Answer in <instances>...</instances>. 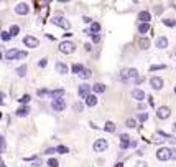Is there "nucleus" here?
<instances>
[{
	"label": "nucleus",
	"mask_w": 176,
	"mask_h": 167,
	"mask_svg": "<svg viewBox=\"0 0 176 167\" xmlns=\"http://www.w3.org/2000/svg\"><path fill=\"white\" fill-rule=\"evenodd\" d=\"M74 50H76V46H74L73 42H63L59 43V51L64 55H69V53H74Z\"/></svg>",
	"instance_id": "f257e3e1"
},
{
	"label": "nucleus",
	"mask_w": 176,
	"mask_h": 167,
	"mask_svg": "<svg viewBox=\"0 0 176 167\" xmlns=\"http://www.w3.org/2000/svg\"><path fill=\"white\" fill-rule=\"evenodd\" d=\"M169 154H171V149L169 147H160L156 151V159L158 160H169Z\"/></svg>",
	"instance_id": "f03ea898"
},
{
	"label": "nucleus",
	"mask_w": 176,
	"mask_h": 167,
	"mask_svg": "<svg viewBox=\"0 0 176 167\" xmlns=\"http://www.w3.org/2000/svg\"><path fill=\"white\" fill-rule=\"evenodd\" d=\"M54 23V25H58V27H61V28H64V30H67L71 27V23L66 20V18H63V17H53V20H51Z\"/></svg>",
	"instance_id": "7ed1b4c3"
},
{
	"label": "nucleus",
	"mask_w": 176,
	"mask_h": 167,
	"mask_svg": "<svg viewBox=\"0 0 176 167\" xmlns=\"http://www.w3.org/2000/svg\"><path fill=\"white\" fill-rule=\"evenodd\" d=\"M156 116H158V119H168L169 116H171V109L166 106H161L156 109Z\"/></svg>",
	"instance_id": "20e7f679"
},
{
	"label": "nucleus",
	"mask_w": 176,
	"mask_h": 167,
	"mask_svg": "<svg viewBox=\"0 0 176 167\" xmlns=\"http://www.w3.org/2000/svg\"><path fill=\"white\" fill-rule=\"evenodd\" d=\"M107 146H109V144H107L106 139H97V141L94 142V151L95 152H104V151L107 149Z\"/></svg>",
	"instance_id": "39448f33"
},
{
	"label": "nucleus",
	"mask_w": 176,
	"mask_h": 167,
	"mask_svg": "<svg viewBox=\"0 0 176 167\" xmlns=\"http://www.w3.org/2000/svg\"><path fill=\"white\" fill-rule=\"evenodd\" d=\"M23 43L28 46V48H36V46H40V40L35 38V36H30V35L23 38Z\"/></svg>",
	"instance_id": "423d86ee"
},
{
	"label": "nucleus",
	"mask_w": 176,
	"mask_h": 167,
	"mask_svg": "<svg viewBox=\"0 0 176 167\" xmlns=\"http://www.w3.org/2000/svg\"><path fill=\"white\" fill-rule=\"evenodd\" d=\"M78 93H79V96H81L82 99H86V98H87L89 94H91V86H89L87 83H82V85L79 86Z\"/></svg>",
	"instance_id": "0eeeda50"
},
{
	"label": "nucleus",
	"mask_w": 176,
	"mask_h": 167,
	"mask_svg": "<svg viewBox=\"0 0 176 167\" xmlns=\"http://www.w3.org/2000/svg\"><path fill=\"white\" fill-rule=\"evenodd\" d=\"M130 147V136L128 134H120V149L127 151Z\"/></svg>",
	"instance_id": "6e6552de"
},
{
	"label": "nucleus",
	"mask_w": 176,
	"mask_h": 167,
	"mask_svg": "<svg viewBox=\"0 0 176 167\" xmlns=\"http://www.w3.org/2000/svg\"><path fill=\"white\" fill-rule=\"evenodd\" d=\"M51 108H53L54 111H58V113H61V111H64V108H66V103H64V99H53Z\"/></svg>",
	"instance_id": "1a4fd4ad"
},
{
	"label": "nucleus",
	"mask_w": 176,
	"mask_h": 167,
	"mask_svg": "<svg viewBox=\"0 0 176 167\" xmlns=\"http://www.w3.org/2000/svg\"><path fill=\"white\" fill-rule=\"evenodd\" d=\"M15 12H17L18 15H26L30 12V7H28V4L21 2V4H18L17 7H15Z\"/></svg>",
	"instance_id": "9d476101"
},
{
	"label": "nucleus",
	"mask_w": 176,
	"mask_h": 167,
	"mask_svg": "<svg viewBox=\"0 0 176 167\" xmlns=\"http://www.w3.org/2000/svg\"><path fill=\"white\" fill-rule=\"evenodd\" d=\"M150 85H152L153 89H161L163 88V79L160 78V76H153V78L150 79Z\"/></svg>",
	"instance_id": "9b49d317"
},
{
	"label": "nucleus",
	"mask_w": 176,
	"mask_h": 167,
	"mask_svg": "<svg viewBox=\"0 0 176 167\" xmlns=\"http://www.w3.org/2000/svg\"><path fill=\"white\" fill-rule=\"evenodd\" d=\"M130 96L133 98V99H137V101H143L145 99V93L142 91V89H138V88H135V89H132V93H130Z\"/></svg>",
	"instance_id": "f8f14e48"
},
{
	"label": "nucleus",
	"mask_w": 176,
	"mask_h": 167,
	"mask_svg": "<svg viewBox=\"0 0 176 167\" xmlns=\"http://www.w3.org/2000/svg\"><path fill=\"white\" fill-rule=\"evenodd\" d=\"M155 46L160 48V50H165L166 46H168V38H165V36H158L156 42H155Z\"/></svg>",
	"instance_id": "ddd939ff"
},
{
	"label": "nucleus",
	"mask_w": 176,
	"mask_h": 167,
	"mask_svg": "<svg viewBox=\"0 0 176 167\" xmlns=\"http://www.w3.org/2000/svg\"><path fill=\"white\" fill-rule=\"evenodd\" d=\"M49 96L53 98V99H63V96H64V89H63V88L53 89V91H49Z\"/></svg>",
	"instance_id": "4468645a"
},
{
	"label": "nucleus",
	"mask_w": 176,
	"mask_h": 167,
	"mask_svg": "<svg viewBox=\"0 0 176 167\" xmlns=\"http://www.w3.org/2000/svg\"><path fill=\"white\" fill-rule=\"evenodd\" d=\"M138 20H140V23H148V22L152 20V15H150V12L143 10L138 13Z\"/></svg>",
	"instance_id": "2eb2a0df"
},
{
	"label": "nucleus",
	"mask_w": 176,
	"mask_h": 167,
	"mask_svg": "<svg viewBox=\"0 0 176 167\" xmlns=\"http://www.w3.org/2000/svg\"><path fill=\"white\" fill-rule=\"evenodd\" d=\"M84 103H86V106H89V108L95 106V104H97V96H95V94H89L84 99Z\"/></svg>",
	"instance_id": "dca6fc26"
},
{
	"label": "nucleus",
	"mask_w": 176,
	"mask_h": 167,
	"mask_svg": "<svg viewBox=\"0 0 176 167\" xmlns=\"http://www.w3.org/2000/svg\"><path fill=\"white\" fill-rule=\"evenodd\" d=\"M91 89L94 91V94H102V93L106 91V85H102V83H95Z\"/></svg>",
	"instance_id": "f3484780"
},
{
	"label": "nucleus",
	"mask_w": 176,
	"mask_h": 167,
	"mask_svg": "<svg viewBox=\"0 0 176 167\" xmlns=\"http://www.w3.org/2000/svg\"><path fill=\"white\" fill-rule=\"evenodd\" d=\"M100 32V23H97V22H92L91 23V30L87 32V35H95V33Z\"/></svg>",
	"instance_id": "a211bd4d"
},
{
	"label": "nucleus",
	"mask_w": 176,
	"mask_h": 167,
	"mask_svg": "<svg viewBox=\"0 0 176 167\" xmlns=\"http://www.w3.org/2000/svg\"><path fill=\"white\" fill-rule=\"evenodd\" d=\"M28 113H30V108L28 106H21V108H18L17 109V116L18 117H25V116H28Z\"/></svg>",
	"instance_id": "6ab92c4d"
},
{
	"label": "nucleus",
	"mask_w": 176,
	"mask_h": 167,
	"mask_svg": "<svg viewBox=\"0 0 176 167\" xmlns=\"http://www.w3.org/2000/svg\"><path fill=\"white\" fill-rule=\"evenodd\" d=\"M18 51H20V50L12 48V50H8L7 53H5V58H7V60H15V58H17V55H18Z\"/></svg>",
	"instance_id": "aec40b11"
},
{
	"label": "nucleus",
	"mask_w": 176,
	"mask_h": 167,
	"mask_svg": "<svg viewBox=\"0 0 176 167\" xmlns=\"http://www.w3.org/2000/svg\"><path fill=\"white\" fill-rule=\"evenodd\" d=\"M56 71L59 73V75H66V73H67V66L64 63H59V61H58V63H56Z\"/></svg>",
	"instance_id": "412c9836"
},
{
	"label": "nucleus",
	"mask_w": 176,
	"mask_h": 167,
	"mask_svg": "<svg viewBox=\"0 0 176 167\" xmlns=\"http://www.w3.org/2000/svg\"><path fill=\"white\" fill-rule=\"evenodd\" d=\"M150 32V23H140L138 25V33H142V35H145V33Z\"/></svg>",
	"instance_id": "4be33fe9"
},
{
	"label": "nucleus",
	"mask_w": 176,
	"mask_h": 167,
	"mask_svg": "<svg viewBox=\"0 0 176 167\" xmlns=\"http://www.w3.org/2000/svg\"><path fill=\"white\" fill-rule=\"evenodd\" d=\"M138 46H140L142 50H147L148 46H150V40L148 38H140L138 40Z\"/></svg>",
	"instance_id": "5701e85b"
},
{
	"label": "nucleus",
	"mask_w": 176,
	"mask_h": 167,
	"mask_svg": "<svg viewBox=\"0 0 176 167\" xmlns=\"http://www.w3.org/2000/svg\"><path fill=\"white\" fill-rule=\"evenodd\" d=\"M91 76H92L91 70H86V68H84V70H82V71H81V73H79V78L86 79V81H87V79H89V78H91Z\"/></svg>",
	"instance_id": "b1692460"
},
{
	"label": "nucleus",
	"mask_w": 176,
	"mask_h": 167,
	"mask_svg": "<svg viewBox=\"0 0 176 167\" xmlns=\"http://www.w3.org/2000/svg\"><path fill=\"white\" fill-rule=\"evenodd\" d=\"M104 129H106L107 132H115V131H117V126L114 124L112 121H107V122H106V128H104Z\"/></svg>",
	"instance_id": "393cba45"
},
{
	"label": "nucleus",
	"mask_w": 176,
	"mask_h": 167,
	"mask_svg": "<svg viewBox=\"0 0 176 167\" xmlns=\"http://www.w3.org/2000/svg\"><path fill=\"white\" fill-rule=\"evenodd\" d=\"M127 78H128V79H130V78L137 79V78H138V71L135 70V68H130V70H127Z\"/></svg>",
	"instance_id": "a878e982"
},
{
	"label": "nucleus",
	"mask_w": 176,
	"mask_h": 167,
	"mask_svg": "<svg viewBox=\"0 0 176 167\" xmlns=\"http://www.w3.org/2000/svg\"><path fill=\"white\" fill-rule=\"evenodd\" d=\"M163 25L173 28V27H176V20H175V18H163Z\"/></svg>",
	"instance_id": "bb28decb"
},
{
	"label": "nucleus",
	"mask_w": 176,
	"mask_h": 167,
	"mask_svg": "<svg viewBox=\"0 0 176 167\" xmlns=\"http://www.w3.org/2000/svg\"><path fill=\"white\" fill-rule=\"evenodd\" d=\"M8 33H10L12 36L20 35V27H18V25H12V27H10V30H8Z\"/></svg>",
	"instance_id": "cd10ccee"
},
{
	"label": "nucleus",
	"mask_w": 176,
	"mask_h": 167,
	"mask_svg": "<svg viewBox=\"0 0 176 167\" xmlns=\"http://www.w3.org/2000/svg\"><path fill=\"white\" fill-rule=\"evenodd\" d=\"M82 70H84V66H82V65H79V63H76V65H73V66H71V71H73V73H76V75H79Z\"/></svg>",
	"instance_id": "c85d7f7f"
},
{
	"label": "nucleus",
	"mask_w": 176,
	"mask_h": 167,
	"mask_svg": "<svg viewBox=\"0 0 176 167\" xmlns=\"http://www.w3.org/2000/svg\"><path fill=\"white\" fill-rule=\"evenodd\" d=\"M17 75L20 76V78H23V76L26 75V65H21V66L17 68Z\"/></svg>",
	"instance_id": "c756f323"
},
{
	"label": "nucleus",
	"mask_w": 176,
	"mask_h": 167,
	"mask_svg": "<svg viewBox=\"0 0 176 167\" xmlns=\"http://www.w3.org/2000/svg\"><path fill=\"white\" fill-rule=\"evenodd\" d=\"M7 151V142H5L4 136H0V154H4Z\"/></svg>",
	"instance_id": "7c9ffc66"
},
{
	"label": "nucleus",
	"mask_w": 176,
	"mask_h": 167,
	"mask_svg": "<svg viewBox=\"0 0 176 167\" xmlns=\"http://www.w3.org/2000/svg\"><path fill=\"white\" fill-rule=\"evenodd\" d=\"M36 94H38L40 98L49 96V89H46V88H41V89H38V91H36Z\"/></svg>",
	"instance_id": "2f4dec72"
},
{
	"label": "nucleus",
	"mask_w": 176,
	"mask_h": 167,
	"mask_svg": "<svg viewBox=\"0 0 176 167\" xmlns=\"http://www.w3.org/2000/svg\"><path fill=\"white\" fill-rule=\"evenodd\" d=\"M30 99H32V96H30V94H23V96L18 99V103H20V104H28Z\"/></svg>",
	"instance_id": "473e14b6"
},
{
	"label": "nucleus",
	"mask_w": 176,
	"mask_h": 167,
	"mask_svg": "<svg viewBox=\"0 0 176 167\" xmlns=\"http://www.w3.org/2000/svg\"><path fill=\"white\" fill-rule=\"evenodd\" d=\"M0 36H2L4 42H10V40H12V35L8 32H2V33H0Z\"/></svg>",
	"instance_id": "72a5a7b5"
},
{
	"label": "nucleus",
	"mask_w": 176,
	"mask_h": 167,
	"mask_svg": "<svg viewBox=\"0 0 176 167\" xmlns=\"http://www.w3.org/2000/svg\"><path fill=\"white\" fill-rule=\"evenodd\" d=\"M46 166L48 167H59V162H58L56 159H49L48 162H46Z\"/></svg>",
	"instance_id": "f704fd0d"
},
{
	"label": "nucleus",
	"mask_w": 176,
	"mask_h": 167,
	"mask_svg": "<svg viewBox=\"0 0 176 167\" xmlns=\"http://www.w3.org/2000/svg\"><path fill=\"white\" fill-rule=\"evenodd\" d=\"M56 152H59V154H67V152H69V149H67L66 146H58V147H56Z\"/></svg>",
	"instance_id": "c9c22d12"
},
{
	"label": "nucleus",
	"mask_w": 176,
	"mask_h": 167,
	"mask_svg": "<svg viewBox=\"0 0 176 167\" xmlns=\"http://www.w3.org/2000/svg\"><path fill=\"white\" fill-rule=\"evenodd\" d=\"M137 117H138V121H140V122H145L148 119V113H140Z\"/></svg>",
	"instance_id": "e433bc0d"
},
{
	"label": "nucleus",
	"mask_w": 176,
	"mask_h": 167,
	"mask_svg": "<svg viewBox=\"0 0 176 167\" xmlns=\"http://www.w3.org/2000/svg\"><path fill=\"white\" fill-rule=\"evenodd\" d=\"M125 124H127V128H137V121L135 119H127Z\"/></svg>",
	"instance_id": "4c0bfd02"
},
{
	"label": "nucleus",
	"mask_w": 176,
	"mask_h": 167,
	"mask_svg": "<svg viewBox=\"0 0 176 167\" xmlns=\"http://www.w3.org/2000/svg\"><path fill=\"white\" fill-rule=\"evenodd\" d=\"M156 70H165V65H155L150 68V71H156Z\"/></svg>",
	"instance_id": "58836bf2"
},
{
	"label": "nucleus",
	"mask_w": 176,
	"mask_h": 167,
	"mask_svg": "<svg viewBox=\"0 0 176 167\" xmlns=\"http://www.w3.org/2000/svg\"><path fill=\"white\" fill-rule=\"evenodd\" d=\"M46 65H48V60H46V58H41V60H40V63H38V66L40 68H45Z\"/></svg>",
	"instance_id": "ea45409f"
},
{
	"label": "nucleus",
	"mask_w": 176,
	"mask_h": 167,
	"mask_svg": "<svg viewBox=\"0 0 176 167\" xmlns=\"http://www.w3.org/2000/svg\"><path fill=\"white\" fill-rule=\"evenodd\" d=\"M92 36V42L94 43H99L100 42V35H99V33H95V35H91Z\"/></svg>",
	"instance_id": "a19ab883"
},
{
	"label": "nucleus",
	"mask_w": 176,
	"mask_h": 167,
	"mask_svg": "<svg viewBox=\"0 0 176 167\" xmlns=\"http://www.w3.org/2000/svg\"><path fill=\"white\" fill-rule=\"evenodd\" d=\"M74 111L81 113V111H82V104H81V103H76V104H74Z\"/></svg>",
	"instance_id": "79ce46f5"
},
{
	"label": "nucleus",
	"mask_w": 176,
	"mask_h": 167,
	"mask_svg": "<svg viewBox=\"0 0 176 167\" xmlns=\"http://www.w3.org/2000/svg\"><path fill=\"white\" fill-rule=\"evenodd\" d=\"M45 152H46V154H54V152H56V147H48Z\"/></svg>",
	"instance_id": "37998d69"
},
{
	"label": "nucleus",
	"mask_w": 176,
	"mask_h": 167,
	"mask_svg": "<svg viewBox=\"0 0 176 167\" xmlns=\"http://www.w3.org/2000/svg\"><path fill=\"white\" fill-rule=\"evenodd\" d=\"M169 159L176 160V149H171V154H169Z\"/></svg>",
	"instance_id": "c03bdc74"
},
{
	"label": "nucleus",
	"mask_w": 176,
	"mask_h": 167,
	"mask_svg": "<svg viewBox=\"0 0 176 167\" xmlns=\"http://www.w3.org/2000/svg\"><path fill=\"white\" fill-rule=\"evenodd\" d=\"M26 56V53L25 51H18V55H17V60H20V58H25Z\"/></svg>",
	"instance_id": "a18cd8bd"
},
{
	"label": "nucleus",
	"mask_w": 176,
	"mask_h": 167,
	"mask_svg": "<svg viewBox=\"0 0 176 167\" xmlns=\"http://www.w3.org/2000/svg\"><path fill=\"white\" fill-rule=\"evenodd\" d=\"M153 142H163L161 136H158V134H156V136H155V137H153Z\"/></svg>",
	"instance_id": "49530a36"
},
{
	"label": "nucleus",
	"mask_w": 176,
	"mask_h": 167,
	"mask_svg": "<svg viewBox=\"0 0 176 167\" xmlns=\"http://www.w3.org/2000/svg\"><path fill=\"white\" fill-rule=\"evenodd\" d=\"M135 167H147V162L140 160V162H137V164H135Z\"/></svg>",
	"instance_id": "de8ad7c7"
},
{
	"label": "nucleus",
	"mask_w": 176,
	"mask_h": 167,
	"mask_svg": "<svg viewBox=\"0 0 176 167\" xmlns=\"http://www.w3.org/2000/svg\"><path fill=\"white\" fill-rule=\"evenodd\" d=\"M148 104H150V106H152V108L155 106V101H153V98H152V96L148 98Z\"/></svg>",
	"instance_id": "09e8293b"
},
{
	"label": "nucleus",
	"mask_w": 176,
	"mask_h": 167,
	"mask_svg": "<svg viewBox=\"0 0 176 167\" xmlns=\"http://www.w3.org/2000/svg\"><path fill=\"white\" fill-rule=\"evenodd\" d=\"M84 46H86V50H87V51H91V50H92V45H91V43H86Z\"/></svg>",
	"instance_id": "8fccbe9b"
},
{
	"label": "nucleus",
	"mask_w": 176,
	"mask_h": 167,
	"mask_svg": "<svg viewBox=\"0 0 176 167\" xmlns=\"http://www.w3.org/2000/svg\"><path fill=\"white\" fill-rule=\"evenodd\" d=\"M161 10H163V8L160 7V5H156V8H155V12H156V13H161Z\"/></svg>",
	"instance_id": "3c124183"
},
{
	"label": "nucleus",
	"mask_w": 176,
	"mask_h": 167,
	"mask_svg": "<svg viewBox=\"0 0 176 167\" xmlns=\"http://www.w3.org/2000/svg\"><path fill=\"white\" fill-rule=\"evenodd\" d=\"M84 23H92V20L89 17H84Z\"/></svg>",
	"instance_id": "603ef678"
},
{
	"label": "nucleus",
	"mask_w": 176,
	"mask_h": 167,
	"mask_svg": "<svg viewBox=\"0 0 176 167\" xmlns=\"http://www.w3.org/2000/svg\"><path fill=\"white\" fill-rule=\"evenodd\" d=\"M0 167H7V166H5V162L2 160V157H0Z\"/></svg>",
	"instance_id": "864d4df0"
},
{
	"label": "nucleus",
	"mask_w": 176,
	"mask_h": 167,
	"mask_svg": "<svg viewBox=\"0 0 176 167\" xmlns=\"http://www.w3.org/2000/svg\"><path fill=\"white\" fill-rule=\"evenodd\" d=\"M114 167H123V164H122V162H117V164H115V166H114Z\"/></svg>",
	"instance_id": "5fc2aeb1"
},
{
	"label": "nucleus",
	"mask_w": 176,
	"mask_h": 167,
	"mask_svg": "<svg viewBox=\"0 0 176 167\" xmlns=\"http://www.w3.org/2000/svg\"><path fill=\"white\" fill-rule=\"evenodd\" d=\"M173 132H175V134H176V122H175V124H173Z\"/></svg>",
	"instance_id": "6e6d98bb"
},
{
	"label": "nucleus",
	"mask_w": 176,
	"mask_h": 167,
	"mask_svg": "<svg viewBox=\"0 0 176 167\" xmlns=\"http://www.w3.org/2000/svg\"><path fill=\"white\" fill-rule=\"evenodd\" d=\"M2 99H4V94H2V93H0V103H2Z\"/></svg>",
	"instance_id": "4d7b16f0"
},
{
	"label": "nucleus",
	"mask_w": 176,
	"mask_h": 167,
	"mask_svg": "<svg viewBox=\"0 0 176 167\" xmlns=\"http://www.w3.org/2000/svg\"><path fill=\"white\" fill-rule=\"evenodd\" d=\"M0 61H2V53H0Z\"/></svg>",
	"instance_id": "13d9d810"
},
{
	"label": "nucleus",
	"mask_w": 176,
	"mask_h": 167,
	"mask_svg": "<svg viewBox=\"0 0 176 167\" xmlns=\"http://www.w3.org/2000/svg\"><path fill=\"white\" fill-rule=\"evenodd\" d=\"M175 93H176V86H175Z\"/></svg>",
	"instance_id": "bf43d9fd"
}]
</instances>
